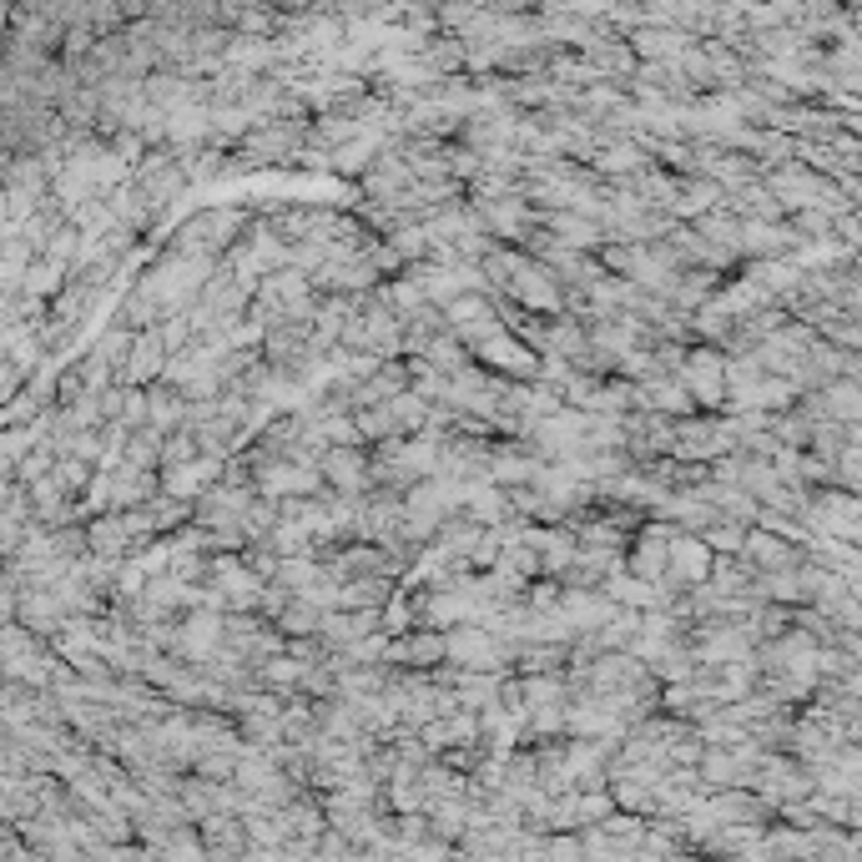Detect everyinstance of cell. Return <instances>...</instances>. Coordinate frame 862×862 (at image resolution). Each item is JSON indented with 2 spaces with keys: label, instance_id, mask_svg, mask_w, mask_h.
I'll use <instances>...</instances> for the list:
<instances>
[{
  "label": "cell",
  "instance_id": "obj_1",
  "mask_svg": "<svg viewBox=\"0 0 862 862\" xmlns=\"http://www.w3.org/2000/svg\"><path fill=\"white\" fill-rule=\"evenodd\" d=\"M324 479L338 494H363L373 484L369 479V444H328Z\"/></svg>",
  "mask_w": 862,
  "mask_h": 862
},
{
  "label": "cell",
  "instance_id": "obj_2",
  "mask_svg": "<svg viewBox=\"0 0 862 862\" xmlns=\"http://www.w3.org/2000/svg\"><path fill=\"white\" fill-rule=\"evenodd\" d=\"M686 383H691V399L696 404H727V359L711 353V348H696L691 359H686Z\"/></svg>",
  "mask_w": 862,
  "mask_h": 862
},
{
  "label": "cell",
  "instance_id": "obj_3",
  "mask_svg": "<svg viewBox=\"0 0 862 862\" xmlns=\"http://www.w3.org/2000/svg\"><path fill=\"white\" fill-rule=\"evenodd\" d=\"M172 363V348L167 338H162V328H142L137 334V348H132V363H127V373H121V383H156L162 373H167Z\"/></svg>",
  "mask_w": 862,
  "mask_h": 862
},
{
  "label": "cell",
  "instance_id": "obj_4",
  "mask_svg": "<svg viewBox=\"0 0 862 862\" xmlns=\"http://www.w3.org/2000/svg\"><path fill=\"white\" fill-rule=\"evenodd\" d=\"M670 535H676L670 525H646V530H641L635 545H631V570L646 575V580H661V575L670 570Z\"/></svg>",
  "mask_w": 862,
  "mask_h": 862
},
{
  "label": "cell",
  "instance_id": "obj_5",
  "mask_svg": "<svg viewBox=\"0 0 862 862\" xmlns=\"http://www.w3.org/2000/svg\"><path fill=\"white\" fill-rule=\"evenodd\" d=\"M731 439H736L731 424H711V419H681L676 424V455L681 459H707V455H717V449H727Z\"/></svg>",
  "mask_w": 862,
  "mask_h": 862
},
{
  "label": "cell",
  "instance_id": "obj_6",
  "mask_svg": "<svg viewBox=\"0 0 862 862\" xmlns=\"http://www.w3.org/2000/svg\"><path fill=\"white\" fill-rule=\"evenodd\" d=\"M86 530H91V550H96V555L127 560V555L137 550V535H132V525H127V515H121V510H107V515H96Z\"/></svg>",
  "mask_w": 862,
  "mask_h": 862
},
{
  "label": "cell",
  "instance_id": "obj_7",
  "mask_svg": "<svg viewBox=\"0 0 862 862\" xmlns=\"http://www.w3.org/2000/svg\"><path fill=\"white\" fill-rule=\"evenodd\" d=\"M707 550H711L707 539H686L681 530H676V535H670V570L666 575H676V580L686 575V586H701V580L711 575V555Z\"/></svg>",
  "mask_w": 862,
  "mask_h": 862
},
{
  "label": "cell",
  "instance_id": "obj_8",
  "mask_svg": "<svg viewBox=\"0 0 862 862\" xmlns=\"http://www.w3.org/2000/svg\"><path fill=\"white\" fill-rule=\"evenodd\" d=\"M146 399H152V424H156V429L177 434L182 424H187V404H192V399L182 394L177 383H167V379H162V383H146Z\"/></svg>",
  "mask_w": 862,
  "mask_h": 862
},
{
  "label": "cell",
  "instance_id": "obj_9",
  "mask_svg": "<svg viewBox=\"0 0 862 862\" xmlns=\"http://www.w3.org/2000/svg\"><path fill=\"white\" fill-rule=\"evenodd\" d=\"M177 192H182V167H177V162H152V167L142 172V182H137V197H142L152 212H156V207H167Z\"/></svg>",
  "mask_w": 862,
  "mask_h": 862
},
{
  "label": "cell",
  "instance_id": "obj_10",
  "mask_svg": "<svg viewBox=\"0 0 862 862\" xmlns=\"http://www.w3.org/2000/svg\"><path fill=\"white\" fill-rule=\"evenodd\" d=\"M137 334H142V328H132V324H121V318H117V324H111L107 334H101V338H96V343H91L96 353H101V359H107L111 369H117V379H121V373H127V363H132Z\"/></svg>",
  "mask_w": 862,
  "mask_h": 862
},
{
  "label": "cell",
  "instance_id": "obj_11",
  "mask_svg": "<svg viewBox=\"0 0 862 862\" xmlns=\"http://www.w3.org/2000/svg\"><path fill=\"white\" fill-rule=\"evenodd\" d=\"M324 605H318V600H308V596H293L283 605V611H277V625H283V635H318L324 631Z\"/></svg>",
  "mask_w": 862,
  "mask_h": 862
},
{
  "label": "cell",
  "instance_id": "obj_12",
  "mask_svg": "<svg viewBox=\"0 0 862 862\" xmlns=\"http://www.w3.org/2000/svg\"><path fill=\"white\" fill-rule=\"evenodd\" d=\"M66 222H72V217H61V203H36V212L21 222V232H25V242H31L36 252H46V242L56 238Z\"/></svg>",
  "mask_w": 862,
  "mask_h": 862
},
{
  "label": "cell",
  "instance_id": "obj_13",
  "mask_svg": "<svg viewBox=\"0 0 862 862\" xmlns=\"http://www.w3.org/2000/svg\"><path fill=\"white\" fill-rule=\"evenodd\" d=\"M701 232H707L717 248L727 252H742V222L727 212V207H717V212H701Z\"/></svg>",
  "mask_w": 862,
  "mask_h": 862
},
{
  "label": "cell",
  "instance_id": "obj_14",
  "mask_svg": "<svg viewBox=\"0 0 862 862\" xmlns=\"http://www.w3.org/2000/svg\"><path fill=\"white\" fill-rule=\"evenodd\" d=\"M742 555L752 565H762V570H787V565H792V550H787V545H777L772 535H746Z\"/></svg>",
  "mask_w": 862,
  "mask_h": 862
},
{
  "label": "cell",
  "instance_id": "obj_15",
  "mask_svg": "<svg viewBox=\"0 0 862 862\" xmlns=\"http://www.w3.org/2000/svg\"><path fill=\"white\" fill-rule=\"evenodd\" d=\"M96 469H101V465H96V459H86V455H61L51 474H56V479H61V484H66V490H72V494H81V490H91Z\"/></svg>",
  "mask_w": 862,
  "mask_h": 862
},
{
  "label": "cell",
  "instance_id": "obj_16",
  "mask_svg": "<svg viewBox=\"0 0 862 862\" xmlns=\"http://www.w3.org/2000/svg\"><path fill=\"white\" fill-rule=\"evenodd\" d=\"M359 414V429H363V444H383L399 434V419L389 414V404H369V408H353Z\"/></svg>",
  "mask_w": 862,
  "mask_h": 862
},
{
  "label": "cell",
  "instance_id": "obj_17",
  "mask_svg": "<svg viewBox=\"0 0 862 862\" xmlns=\"http://www.w3.org/2000/svg\"><path fill=\"white\" fill-rule=\"evenodd\" d=\"M46 258H51V263H61L66 273H72V268L81 263V228H76V222H66V228H61L56 238L46 242Z\"/></svg>",
  "mask_w": 862,
  "mask_h": 862
},
{
  "label": "cell",
  "instance_id": "obj_18",
  "mask_svg": "<svg viewBox=\"0 0 862 862\" xmlns=\"http://www.w3.org/2000/svg\"><path fill=\"white\" fill-rule=\"evenodd\" d=\"M56 459H61V449L51 439H36V449H31V455L21 459V469H15V474L25 479V484H31V479H41V474H51V469H56Z\"/></svg>",
  "mask_w": 862,
  "mask_h": 862
},
{
  "label": "cell",
  "instance_id": "obj_19",
  "mask_svg": "<svg viewBox=\"0 0 862 862\" xmlns=\"http://www.w3.org/2000/svg\"><path fill=\"white\" fill-rule=\"evenodd\" d=\"M414 615H419V605H408V600H389L383 605V635H404L408 625H414Z\"/></svg>",
  "mask_w": 862,
  "mask_h": 862
},
{
  "label": "cell",
  "instance_id": "obj_20",
  "mask_svg": "<svg viewBox=\"0 0 862 862\" xmlns=\"http://www.w3.org/2000/svg\"><path fill=\"white\" fill-rule=\"evenodd\" d=\"M707 545H711V550H742V545H746V530L711 520V525H707Z\"/></svg>",
  "mask_w": 862,
  "mask_h": 862
},
{
  "label": "cell",
  "instance_id": "obj_21",
  "mask_svg": "<svg viewBox=\"0 0 862 862\" xmlns=\"http://www.w3.org/2000/svg\"><path fill=\"white\" fill-rule=\"evenodd\" d=\"M550 852H555V858H580V852H586V842H570V838H555V842H550Z\"/></svg>",
  "mask_w": 862,
  "mask_h": 862
}]
</instances>
